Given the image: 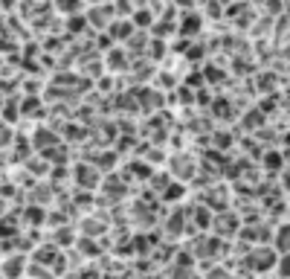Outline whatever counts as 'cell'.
Segmentation results:
<instances>
[{"mask_svg": "<svg viewBox=\"0 0 290 279\" xmlns=\"http://www.w3.org/2000/svg\"><path fill=\"white\" fill-rule=\"evenodd\" d=\"M61 12H76V9H82V3L79 0H61V3H55Z\"/></svg>", "mask_w": 290, "mask_h": 279, "instance_id": "obj_1", "label": "cell"}, {"mask_svg": "<svg viewBox=\"0 0 290 279\" xmlns=\"http://www.w3.org/2000/svg\"><path fill=\"white\" fill-rule=\"evenodd\" d=\"M282 244H285V247H290V227H285V230H282Z\"/></svg>", "mask_w": 290, "mask_h": 279, "instance_id": "obj_2", "label": "cell"}]
</instances>
